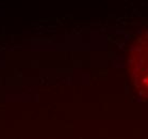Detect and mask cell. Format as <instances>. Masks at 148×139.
<instances>
[{
	"mask_svg": "<svg viewBox=\"0 0 148 139\" xmlns=\"http://www.w3.org/2000/svg\"><path fill=\"white\" fill-rule=\"evenodd\" d=\"M129 73L135 90L148 100V32L135 42L130 51Z\"/></svg>",
	"mask_w": 148,
	"mask_h": 139,
	"instance_id": "cell-1",
	"label": "cell"
}]
</instances>
